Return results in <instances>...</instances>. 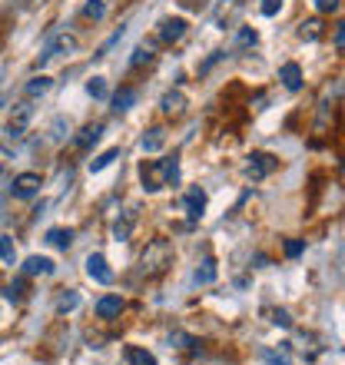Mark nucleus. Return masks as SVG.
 Listing matches in <instances>:
<instances>
[{"label":"nucleus","instance_id":"f257e3e1","mask_svg":"<svg viewBox=\"0 0 345 365\" xmlns=\"http://www.w3.org/2000/svg\"><path fill=\"white\" fill-rule=\"evenodd\" d=\"M140 180H143L146 192H160V190H166V186H176V182H180V160H176V156L150 160V163L140 166Z\"/></svg>","mask_w":345,"mask_h":365},{"label":"nucleus","instance_id":"f03ea898","mask_svg":"<svg viewBox=\"0 0 345 365\" xmlns=\"http://www.w3.org/2000/svg\"><path fill=\"white\" fill-rule=\"evenodd\" d=\"M172 242L170 240H153L146 242V250L140 252V272H143L146 279H160L166 269L172 266Z\"/></svg>","mask_w":345,"mask_h":365},{"label":"nucleus","instance_id":"7ed1b4c3","mask_svg":"<svg viewBox=\"0 0 345 365\" xmlns=\"http://www.w3.org/2000/svg\"><path fill=\"white\" fill-rule=\"evenodd\" d=\"M30 120H34V103L30 100H20V103L10 106V120H7V133L17 140V136L27 133Z\"/></svg>","mask_w":345,"mask_h":365},{"label":"nucleus","instance_id":"20e7f679","mask_svg":"<svg viewBox=\"0 0 345 365\" xmlns=\"http://www.w3.org/2000/svg\"><path fill=\"white\" fill-rule=\"evenodd\" d=\"M86 276L100 282V286H110L113 282V269H110V262H106L103 252H90L86 256Z\"/></svg>","mask_w":345,"mask_h":365},{"label":"nucleus","instance_id":"39448f33","mask_svg":"<svg viewBox=\"0 0 345 365\" xmlns=\"http://www.w3.org/2000/svg\"><path fill=\"white\" fill-rule=\"evenodd\" d=\"M272 170H276V156H269V153H252L249 163H246V176H249L252 182L266 180Z\"/></svg>","mask_w":345,"mask_h":365},{"label":"nucleus","instance_id":"423d86ee","mask_svg":"<svg viewBox=\"0 0 345 365\" xmlns=\"http://www.w3.org/2000/svg\"><path fill=\"white\" fill-rule=\"evenodd\" d=\"M10 192H14V200H34L40 192V176L37 173H20L14 176V186H10Z\"/></svg>","mask_w":345,"mask_h":365},{"label":"nucleus","instance_id":"0eeeda50","mask_svg":"<svg viewBox=\"0 0 345 365\" xmlns=\"http://www.w3.org/2000/svg\"><path fill=\"white\" fill-rule=\"evenodd\" d=\"M186 27H190V24H186L182 17H166L163 24H160V34H156V37H160V43L170 47V43H176V40L186 37Z\"/></svg>","mask_w":345,"mask_h":365},{"label":"nucleus","instance_id":"6e6552de","mask_svg":"<svg viewBox=\"0 0 345 365\" xmlns=\"http://www.w3.org/2000/svg\"><path fill=\"white\" fill-rule=\"evenodd\" d=\"M70 50H77V40L73 37H57V40H50L47 47H43V53H40V67L43 63H50V60H57V57H63V53H70Z\"/></svg>","mask_w":345,"mask_h":365},{"label":"nucleus","instance_id":"1a4fd4ad","mask_svg":"<svg viewBox=\"0 0 345 365\" xmlns=\"http://www.w3.org/2000/svg\"><path fill=\"white\" fill-rule=\"evenodd\" d=\"M182 206H186V216H190V222H200L202 212H206V192L196 186V190L186 192V200H182Z\"/></svg>","mask_w":345,"mask_h":365},{"label":"nucleus","instance_id":"9d476101","mask_svg":"<svg viewBox=\"0 0 345 365\" xmlns=\"http://www.w3.org/2000/svg\"><path fill=\"white\" fill-rule=\"evenodd\" d=\"M279 80H282V87H286L289 93H299V90H302V67H299V63H282V67H279Z\"/></svg>","mask_w":345,"mask_h":365},{"label":"nucleus","instance_id":"9b49d317","mask_svg":"<svg viewBox=\"0 0 345 365\" xmlns=\"http://www.w3.org/2000/svg\"><path fill=\"white\" fill-rule=\"evenodd\" d=\"M133 226H136V210L130 206V210H123V212H120V220L113 222V240L116 242H126V240H130V232H133Z\"/></svg>","mask_w":345,"mask_h":365},{"label":"nucleus","instance_id":"f8f14e48","mask_svg":"<svg viewBox=\"0 0 345 365\" xmlns=\"http://www.w3.org/2000/svg\"><path fill=\"white\" fill-rule=\"evenodd\" d=\"M53 269H57V266H53V259H47V256H27V259H24V276H50Z\"/></svg>","mask_w":345,"mask_h":365},{"label":"nucleus","instance_id":"ddd939ff","mask_svg":"<svg viewBox=\"0 0 345 365\" xmlns=\"http://www.w3.org/2000/svg\"><path fill=\"white\" fill-rule=\"evenodd\" d=\"M160 110H163L166 116H182V110H186V96H182L180 90H170V93H163V100H160Z\"/></svg>","mask_w":345,"mask_h":365},{"label":"nucleus","instance_id":"4468645a","mask_svg":"<svg viewBox=\"0 0 345 365\" xmlns=\"http://www.w3.org/2000/svg\"><path fill=\"white\" fill-rule=\"evenodd\" d=\"M140 146H143L146 153H160V150L166 146V130L163 126H150V130L143 133V143Z\"/></svg>","mask_w":345,"mask_h":365},{"label":"nucleus","instance_id":"2eb2a0df","mask_svg":"<svg viewBox=\"0 0 345 365\" xmlns=\"http://www.w3.org/2000/svg\"><path fill=\"white\" fill-rule=\"evenodd\" d=\"M216 259H212V256H206V259L200 262V266H196V272H192V279H196V286H212V282H216Z\"/></svg>","mask_w":345,"mask_h":365},{"label":"nucleus","instance_id":"dca6fc26","mask_svg":"<svg viewBox=\"0 0 345 365\" xmlns=\"http://www.w3.org/2000/svg\"><path fill=\"white\" fill-rule=\"evenodd\" d=\"M120 312H123V299L120 296H103L96 302V316L100 319H116Z\"/></svg>","mask_w":345,"mask_h":365},{"label":"nucleus","instance_id":"f3484780","mask_svg":"<svg viewBox=\"0 0 345 365\" xmlns=\"http://www.w3.org/2000/svg\"><path fill=\"white\" fill-rule=\"evenodd\" d=\"M100 133H103V126H100V123L83 126V130L73 136V146H77V150H86V146H93L96 140H100Z\"/></svg>","mask_w":345,"mask_h":365},{"label":"nucleus","instance_id":"a211bd4d","mask_svg":"<svg viewBox=\"0 0 345 365\" xmlns=\"http://www.w3.org/2000/svg\"><path fill=\"white\" fill-rule=\"evenodd\" d=\"M50 87H53V80L40 73V77H30V80H27V87H24V93H27V100H37V96H43Z\"/></svg>","mask_w":345,"mask_h":365},{"label":"nucleus","instance_id":"6ab92c4d","mask_svg":"<svg viewBox=\"0 0 345 365\" xmlns=\"http://www.w3.org/2000/svg\"><path fill=\"white\" fill-rule=\"evenodd\" d=\"M47 242L67 252L70 246H73V230H60V226H57V230H47Z\"/></svg>","mask_w":345,"mask_h":365},{"label":"nucleus","instance_id":"aec40b11","mask_svg":"<svg viewBox=\"0 0 345 365\" xmlns=\"http://www.w3.org/2000/svg\"><path fill=\"white\" fill-rule=\"evenodd\" d=\"M126 362L130 365H156V356L140 346H126Z\"/></svg>","mask_w":345,"mask_h":365},{"label":"nucleus","instance_id":"412c9836","mask_svg":"<svg viewBox=\"0 0 345 365\" xmlns=\"http://www.w3.org/2000/svg\"><path fill=\"white\" fill-rule=\"evenodd\" d=\"M299 37L309 40V43H312V40H319V37H322V20H319V17L302 20V24H299Z\"/></svg>","mask_w":345,"mask_h":365},{"label":"nucleus","instance_id":"4be33fe9","mask_svg":"<svg viewBox=\"0 0 345 365\" xmlns=\"http://www.w3.org/2000/svg\"><path fill=\"white\" fill-rule=\"evenodd\" d=\"M133 103H136V90L133 87H123L120 93L113 96V110H116V113H126Z\"/></svg>","mask_w":345,"mask_h":365},{"label":"nucleus","instance_id":"5701e85b","mask_svg":"<svg viewBox=\"0 0 345 365\" xmlns=\"http://www.w3.org/2000/svg\"><path fill=\"white\" fill-rule=\"evenodd\" d=\"M143 63H153V43H140L133 50V57H130V67H143Z\"/></svg>","mask_w":345,"mask_h":365},{"label":"nucleus","instance_id":"b1692460","mask_svg":"<svg viewBox=\"0 0 345 365\" xmlns=\"http://www.w3.org/2000/svg\"><path fill=\"white\" fill-rule=\"evenodd\" d=\"M116 156H120V150L113 146V150H106V153H100L96 160H90V173H103V170H106L110 163H113Z\"/></svg>","mask_w":345,"mask_h":365},{"label":"nucleus","instance_id":"393cba45","mask_svg":"<svg viewBox=\"0 0 345 365\" xmlns=\"http://www.w3.org/2000/svg\"><path fill=\"white\" fill-rule=\"evenodd\" d=\"M86 93L93 96V100H106V96H110V87H106L103 77H93L90 83H86Z\"/></svg>","mask_w":345,"mask_h":365},{"label":"nucleus","instance_id":"a878e982","mask_svg":"<svg viewBox=\"0 0 345 365\" xmlns=\"http://www.w3.org/2000/svg\"><path fill=\"white\" fill-rule=\"evenodd\" d=\"M4 296H7V302H24V296H27V286H24V279L10 282V286L4 289Z\"/></svg>","mask_w":345,"mask_h":365},{"label":"nucleus","instance_id":"bb28decb","mask_svg":"<svg viewBox=\"0 0 345 365\" xmlns=\"http://www.w3.org/2000/svg\"><path fill=\"white\" fill-rule=\"evenodd\" d=\"M77 306H80V296L73 292V289H67V292L60 296V302H57V312H73Z\"/></svg>","mask_w":345,"mask_h":365},{"label":"nucleus","instance_id":"cd10ccee","mask_svg":"<svg viewBox=\"0 0 345 365\" xmlns=\"http://www.w3.org/2000/svg\"><path fill=\"white\" fill-rule=\"evenodd\" d=\"M103 14H106V4H103V0H90V4L83 7V17L93 20V24H96V20H103Z\"/></svg>","mask_w":345,"mask_h":365},{"label":"nucleus","instance_id":"c85d7f7f","mask_svg":"<svg viewBox=\"0 0 345 365\" xmlns=\"http://www.w3.org/2000/svg\"><path fill=\"white\" fill-rule=\"evenodd\" d=\"M262 359H266L269 365H289V362H292L286 349H279V352H276V349H262Z\"/></svg>","mask_w":345,"mask_h":365},{"label":"nucleus","instance_id":"c756f323","mask_svg":"<svg viewBox=\"0 0 345 365\" xmlns=\"http://www.w3.org/2000/svg\"><path fill=\"white\" fill-rule=\"evenodd\" d=\"M0 259L10 262V266L17 262V250H14V240H10V236H0Z\"/></svg>","mask_w":345,"mask_h":365},{"label":"nucleus","instance_id":"7c9ffc66","mask_svg":"<svg viewBox=\"0 0 345 365\" xmlns=\"http://www.w3.org/2000/svg\"><path fill=\"white\" fill-rule=\"evenodd\" d=\"M170 346H176V349H190V346H200L192 336H186V332H172L170 336Z\"/></svg>","mask_w":345,"mask_h":365},{"label":"nucleus","instance_id":"2f4dec72","mask_svg":"<svg viewBox=\"0 0 345 365\" xmlns=\"http://www.w3.org/2000/svg\"><path fill=\"white\" fill-rule=\"evenodd\" d=\"M269 316H272V322H276V326H282V329H292V319H289V312H286V309H269Z\"/></svg>","mask_w":345,"mask_h":365},{"label":"nucleus","instance_id":"473e14b6","mask_svg":"<svg viewBox=\"0 0 345 365\" xmlns=\"http://www.w3.org/2000/svg\"><path fill=\"white\" fill-rule=\"evenodd\" d=\"M256 40H259V34L256 30H240V37H236V43H240V47H256Z\"/></svg>","mask_w":345,"mask_h":365},{"label":"nucleus","instance_id":"72a5a7b5","mask_svg":"<svg viewBox=\"0 0 345 365\" xmlns=\"http://www.w3.org/2000/svg\"><path fill=\"white\" fill-rule=\"evenodd\" d=\"M302 250H306V242H302V240H289V242H286V256H289V259L302 256Z\"/></svg>","mask_w":345,"mask_h":365},{"label":"nucleus","instance_id":"f704fd0d","mask_svg":"<svg viewBox=\"0 0 345 365\" xmlns=\"http://www.w3.org/2000/svg\"><path fill=\"white\" fill-rule=\"evenodd\" d=\"M262 14H266V17H276L279 10H282V0H262Z\"/></svg>","mask_w":345,"mask_h":365},{"label":"nucleus","instance_id":"c9c22d12","mask_svg":"<svg viewBox=\"0 0 345 365\" xmlns=\"http://www.w3.org/2000/svg\"><path fill=\"white\" fill-rule=\"evenodd\" d=\"M339 4H342V0H316V10L329 14V10H339Z\"/></svg>","mask_w":345,"mask_h":365},{"label":"nucleus","instance_id":"e433bc0d","mask_svg":"<svg viewBox=\"0 0 345 365\" xmlns=\"http://www.w3.org/2000/svg\"><path fill=\"white\" fill-rule=\"evenodd\" d=\"M63 130H67V123H63V116H57V120H53V140H63Z\"/></svg>","mask_w":345,"mask_h":365},{"label":"nucleus","instance_id":"4c0bfd02","mask_svg":"<svg viewBox=\"0 0 345 365\" xmlns=\"http://www.w3.org/2000/svg\"><path fill=\"white\" fill-rule=\"evenodd\" d=\"M342 47H345V30H342V24L336 27V50L342 53Z\"/></svg>","mask_w":345,"mask_h":365},{"label":"nucleus","instance_id":"58836bf2","mask_svg":"<svg viewBox=\"0 0 345 365\" xmlns=\"http://www.w3.org/2000/svg\"><path fill=\"white\" fill-rule=\"evenodd\" d=\"M0 176H4V166H0Z\"/></svg>","mask_w":345,"mask_h":365}]
</instances>
